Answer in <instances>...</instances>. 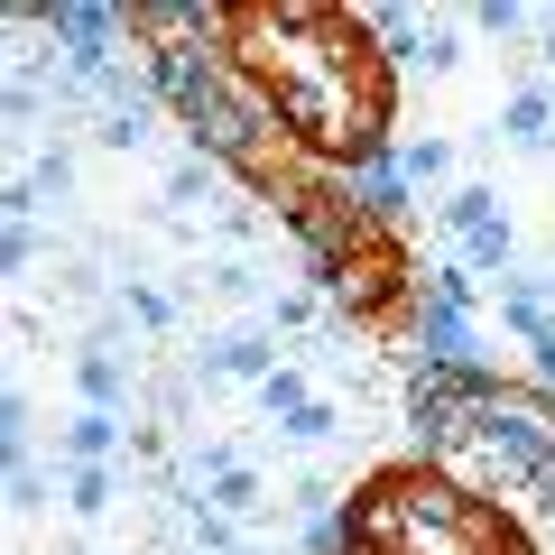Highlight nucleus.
<instances>
[{"instance_id":"f257e3e1","label":"nucleus","mask_w":555,"mask_h":555,"mask_svg":"<svg viewBox=\"0 0 555 555\" xmlns=\"http://www.w3.org/2000/svg\"><path fill=\"white\" fill-rule=\"evenodd\" d=\"M259 28H269L287 56H259L278 75V120L297 139H315V149H371L379 130V83H371V56H361V38L343 20H324V10H259Z\"/></svg>"},{"instance_id":"f03ea898","label":"nucleus","mask_w":555,"mask_h":555,"mask_svg":"<svg viewBox=\"0 0 555 555\" xmlns=\"http://www.w3.org/2000/svg\"><path fill=\"white\" fill-rule=\"evenodd\" d=\"M343 528H352V555H528L473 491L426 473H389L371 491V509L343 518Z\"/></svg>"},{"instance_id":"7ed1b4c3","label":"nucleus","mask_w":555,"mask_h":555,"mask_svg":"<svg viewBox=\"0 0 555 555\" xmlns=\"http://www.w3.org/2000/svg\"><path fill=\"white\" fill-rule=\"evenodd\" d=\"M269 371H278V334H269V324H241V334H222V343L195 352V379H250V389H259Z\"/></svg>"},{"instance_id":"20e7f679","label":"nucleus","mask_w":555,"mask_h":555,"mask_svg":"<svg viewBox=\"0 0 555 555\" xmlns=\"http://www.w3.org/2000/svg\"><path fill=\"white\" fill-rule=\"evenodd\" d=\"M500 139H509V149H546L555 139V83H518V93L500 102Z\"/></svg>"},{"instance_id":"39448f33","label":"nucleus","mask_w":555,"mask_h":555,"mask_svg":"<svg viewBox=\"0 0 555 555\" xmlns=\"http://www.w3.org/2000/svg\"><path fill=\"white\" fill-rule=\"evenodd\" d=\"M120 454V416L112 408H75L65 416V463H112Z\"/></svg>"},{"instance_id":"423d86ee","label":"nucleus","mask_w":555,"mask_h":555,"mask_svg":"<svg viewBox=\"0 0 555 555\" xmlns=\"http://www.w3.org/2000/svg\"><path fill=\"white\" fill-rule=\"evenodd\" d=\"M75 398H83V408H112V416H120V398H130L120 352H83V361H75Z\"/></svg>"},{"instance_id":"0eeeda50","label":"nucleus","mask_w":555,"mask_h":555,"mask_svg":"<svg viewBox=\"0 0 555 555\" xmlns=\"http://www.w3.org/2000/svg\"><path fill=\"white\" fill-rule=\"evenodd\" d=\"M426 28H436V20H416V10H371V38H379V56H389V65L426 56Z\"/></svg>"},{"instance_id":"6e6552de","label":"nucleus","mask_w":555,"mask_h":555,"mask_svg":"<svg viewBox=\"0 0 555 555\" xmlns=\"http://www.w3.org/2000/svg\"><path fill=\"white\" fill-rule=\"evenodd\" d=\"M112 491H120L112 463H65V509H75V518H102V509H112Z\"/></svg>"},{"instance_id":"1a4fd4ad","label":"nucleus","mask_w":555,"mask_h":555,"mask_svg":"<svg viewBox=\"0 0 555 555\" xmlns=\"http://www.w3.org/2000/svg\"><path fill=\"white\" fill-rule=\"evenodd\" d=\"M509 250H518L509 214H491L481 232H463V278H473V269H509Z\"/></svg>"},{"instance_id":"9d476101","label":"nucleus","mask_w":555,"mask_h":555,"mask_svg":"<svg viewBox=\"0 0 555 555\" xmlns=\"http://www.w3.org/2000/svg\"><path fill=\"white\" fill-rule=\"evenodd\" d=\"M389 167H398L408 185H444V177H454V149H444V139H408Z\"/></svg>"},{"instance_id":"9b49d317","label":"nucleus","mask_w":555,"mask_h":555,"mask_svg":"<svg viewBox=\"0 0 555 555\" xmlns=\"http://www.w3.org/2000/svg\"><path fill=\"white\" fill-rule=\"evenodd\" d=\"M306 398H315V389H306V371H297V361H278V371L259 379V408H269V426H287V416H297Z\"/></svg>"},{"instance_id":"f8f14e48","label":"nucleus","mask_w":555,"mask_h":555,"mask_svg":"<svg viewBox=\"0 0 555 555\" xmlns=\"http://www.w3.org/2000/svg\"><path fill=\"white\" fill-rule=\"evenodd\" d=\"M204 509H222V518H250V509H259V473H250V463H232L222 481H204Z\"/></svg>"},{"instance_id":"ddd939ff","label":"nucleus","mask_w":555,"mask_h":555,"mask_svg":"<svg viewBox=\"0 0 555 555\" xmlns=\"http://www.w3.org/2000/svg\"><path fill=\"white\" fill-rule=\"evenodd\" d=\"M436 214H444V222H454V232H481V222H491V214H500V195H491V185H454V195H444V204H436Z\"/></svg>"},{"instance_id":"4468645a","label":"nucleus","mask_w":555,"mask_h":555,"mask_svg":"<svg viewBox=\"0 0 555 555\" xmlns=\"http://www.w3.org/2000/svg\"><path fill=\"white\" fill-rule=\"evenodd\" d=\"M167 204H214V158H177L167 167Z\"/></svg>"},{"instance_id":"2eb2a0df","label":"nucleus","mask_w":555,"mask_h":555,"mask_svg":"<svg viewBox=\"0 0 555 555\" xmlns=\"http://www.w3.org/2000/svg\"><path fill=\"white\" fill-rule=\"evenodd\" d=\"M334 426H343V416H334V398H306V408L287 416L278 436H287V444H324V436H334Z\"/></svg>"},{"instance_id":"dca6fc26","label":"nucleus","mask_w":555,"mask_h":555,"mask_svg":"<svg viewBox=\"0 0 555 555\" xmlns=\"http://www.w3.org/2000/svg\"><path fill=\"white\" fill-rule=\"evenodd\" d=\"M518 28H528L518 0H481V10H473V38H518Z\"/></svg>"},{"instance_id":"f3484780","label":"nucleus","mask_w":555,"mask_h":555,"mask_svg":"<svg viewBox=\"0 0 555 555\" xmlns=\"http://www.w3.org/2000/svg\"><path fill=\"white\" fill-rule=\"evenodd\" d=\"M10 509H20V518L47 509V473H38V463H10Z\"/></svg>"},{"instance_id":"a211bd4d","label":"nucleus","mask_w":555,"mask_h":555,"mask_svg":"<svg viewBox=\"0 0 555 555\" xmlns=\"http://www.w3.org/2000/svg\"><path fill=\"white\" fill-rule=\"evenodd\" d=\"M120 306H130V315H139V324H177V306H167V297H158V287H139V278H130V287H120Z\"/></svg>"},{"instance_id":"6ab92c4d","label":"nucleus","mask_w":555,"mask_h":555,"mask_svg":"<svg viewBox=\"0 0 555 555\" xmlns=\"http://www.w3.org/2000/svg\"><path fill=\"white\" fill-rule=\"evenodd\" d=\"M416 65H426V75H444V65H463V38H454V28H426V56H416Z\"/></svg>"},{"instance_id":"aec40b11","label":"nucleus","mask_w":555,"mask_h":555,"mask_svg":"<svg viewBox=\"0 0 555 555\" xmlns=\"http://www.w3.org/2000/svg\"><path fill=\"white\" fill-rule=\"evenodd\" d=\"M10 269H38V222H10Z\"/></svg>"},{"instance_id":"412c9836","label":"nucleus","mask_w":555,"mask_h":555,"mask_svg":"<svg viewBox=\"0 0 555 555\" xmlns=\"http://www.w3.org/2000/svg\"><path fill=\"white\" fill-rule=\"evenodd\" d=\"M537 65H546V83H555V28H546V38H537Z\"/></svg>"},{"instance_id":"4be33fe9","label":"nucleus","mask_w":555,"mask_h":555,"mask_svg":"<svg viewBox=\"0 0 555 555\" xmlns=\"http://www.w3.org/2000/svg\"><path fill=\"white\" fill-rule=\"evenodd\" d=\"M278 555H287V546H278Z\"/></svg>"}]
</instances>
